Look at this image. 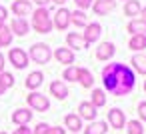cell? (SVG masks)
Segmentation results:
<instances>
[{
	"mask_svg": "<svg viewBox=\"0 0 146 134\" xmlns=\"http://www.w3.org/2000/svg\"><path fill=\"white\" fill-rule=\"evenodd\" d=\"M28 58H30V60H34L36 64H48V62H50V58H52V50H50V46H48V44H44V42H36V44H32V46H30Z\"/></svg>",
	"mask_w": 146,
	"mask_h": 134,
	"instance_id": "obj_3",
	"label": "cell"
},
{
	"mask_svg": "<svg viewBox=\"0 0 146 134\" xmlns=\"http://www.w3.org/2000/svg\"><path fill=\"white\" fill-rule=\"evenodd\" d=\"M114 8H116V0H96V2L92 4V10H94L96 16L110 14Z\"/></svg>",
	"mask_w": 146,
	"mask_h": 134,
	"instance_id": "obj_6",
	"label": "cell"
},
{
	"mask_svg": "<svg viewBox=\"0 0 146 134\" xmlns=\"http://www.w3.org/2000/svg\"><path fill=\"white\" fill-rule=\"evenodd\" d=\"M48 134H64V128H60V126H50Z\"/></svg>",
	"mask_w": 146,
	"mask_h": 134,
	"instance_id": "obj_37",
	"label": "cell"
},
{
	"mask_svg": "<svg viewBox=\"0 0 146 134\" xmlns=\"http://www.w3.org/2000/svg\"><path fill=\"white\" fill-rule=\"evenodd\" d=\"M102 82L104 88L114 94V96H126L134 90L136 84V76L132 72V68H128L126 64L114 62V64H106L102 70Z\"/></svg>",
	"mask_w": 146,
	"mask_h": 134,
	"instance_id": "obj_1",
	"label": "cell"
},
{
	"mask_svg": "<svg viewBox=\"0 0 146 134\" xmlns=\"http://www.w3.org/2000/svg\"><path fill=\"white\" fill-rule=\"evenodd\" d=\"M78 82L84 86V88H90L94 84V78H92V72L86 70V68H80L78 70Z\"/></svg>",
	"mask_w": 146,
	"mask_h": 134,
	"instance_id": "obj_21",
	"label": "cell"
},
{
	"mask_svg": "<svg viewBox=\"0 0 146 134\" xmlns=\"http://www.w3.org/2000/svg\"><path fill=\"white\" fill-rule=\"evenodd\" d=\"M42 82H44V74L40 72V70H34V72H30L28 76H26V88L28 90H36L38 86H42Z\"/></svg>",
	"mask_w": 146,
	"mask_h": 134,
	"instance_id": "obj_16",
	"label": "cell"
},
{
	"mask_svg": "<svg viewBox=\"0 0 146 134\" xmlns=\"http://www.w3.org/2000/svg\"><path fill=\"white\" fill-rule=\"evenodd\" d=\"M32 28L38 34H48L52 30V18L46 8H36L32 12Z\"/></svg>",
	"mask_w": 146,
	"mask_h": 134,
	"instance_id": "obj_2",
	"label": "cell"
},
{
	"mask_svg": "<svg viewBox=\"0 0 146 134\" xmlns=\"http://www.w3.org/2000/svg\"><path fill=\"white\" fill-rule=\"evenodd\" d=\"M48 130H50V126L46 122H40V124H36V128L32 130V134H48Z\"/></svg>",
	"mask_w": 146,
	"mask_h": 134,
	"instance_id": "obj_32",
	"label": "cell"
},
{
	"mask_svg": "<svg viewBox=\"0 0 146 134\" xmlns=\"http://www.w3.org/2000/svg\"><path fill=\"white\" fill-rule=\"evenodd\" d=\"M64 124H66V128H68L70 132L82 130V118H80L78 114H66V116H64Z\"/></svg>",
	"mask_w": 146,
	"mask_h": 134,
	"instance_id": "obj_18",
	"label": "cell"
},
{
	"mask_svg": "<svg viewBox=\"0 0 146 134\" xmlns=\"http://www.w3.org/2000/svg\"><path fill=\"white\" fill-rule=\"evenodd\" d=\"M8 60H10V64L16 68V70H24L26 66H28V52H24L22 48H10V52H8Z\"/></svg>",
	"mask_w": 146,
	"mask_h": 134,
	"instance_id": "obj_5",
	"label": "cell"
},
{
	"mask_svg": "<svg viewBox=\"0 0 146 134\" xmlns=\"http://www.w3.org/2000/svg\"><path fill=\"white\" fill-rule=\"evenodd\" d=\"M132 66L140 72V74H146V56H142V54H136L134 58H132Z\"/></svg>",
	"mask_w": 146,
	"mask_h": 134,
	"instance_id": "obj_28",
	"label": "cell"
},
{
	"mask_svg": "<svg viewBox=\"0 0 146 134\" xmlns=\"http://www.w3.org/2000/svg\"><path fill=\"white\" fill-rule=\"evenodd\" d=\"M70 22L76 26H86V12H82V10L70 12Z\"/></svg>",
	"mask_w": 146,
	"mask_h": 134,
	"instance_id": "obj_26",
	"label": "cell"
},
{
	"mask_svg": "<svg viewBox=\"0 0 146 134\" xmlns=\"http://www.w3.org/2000/svg\"><path fill=\"white\" fill-rule=\"evenodd\" d=\"M94 108H98V106H104L106 104V94L100 90V88H96V90H92V102H90Z\"/></svg>",
	"mask_w": 146,
	"mask_h": 134,
	"instance_id": "obj_25",
	"label": "cell"
},
{
	"mask_svg": "<svg viewBox=\"0 0 146 134\" xmlns=\"http://www.w3.org/2000/svg\"><path fill=\"white\" fill-rule=\"evenodd\" d=\"M6 16H8L6 6H2V4H0V22H4V20H6Z\"/></svg>",
	"mask_w": 146,
	"mask_h": 134,
	"instance_id": "obj_36",
	"label": "cell"
},
{
	"mask_svg": "<svg viewBox=\"0 0 146 134\" xmlns=\"http://www.w3.org/2000/svg\"><path fill=\"white\" fill-rule=\"evenodd\" d=\"M34 2H36V4H38L40 8H46V4L50 2V0H34Z\"/></svg>",
	"mask_w": 146,
	"mask_h": 134,
	"instance_id": "obj_38",
	"label": "cell"
},
{
	"mask_svg": "<svg viewBox=\"0 0 146 134\" xmlns=\"http://www.w3.org/2000/svg\"><path fill=\"white\" fill-rule=\"evenodd\" d=\"M126 2H128V0H126Z\"/></svg>",
	"mask_w": 146,
	"mask_h": 134,
	"instance_id": "obj_45",
	"label": "cell"
},
{
	"mask_svg": "<svg viewBox=\"0 0 146 134\" xmlns=\"http://www.w3.org/2000/svg\"><path fill=\"white\" fill-rule=\"evenodd\" d=\"M30 120H32V110L30 108H16L12 112V122L18 124V126H26Z\"/></svg>",
	"mask_w": 146,
	"mask_h": 134,
	"instance_id": "obj_10",
	"label": "cell"
},
{
	"mask_svg": "<svg viewBox=\"0 0 146 134\" xmlns=\"http://www.w3.org/2000/svg\"><path fill=\"white\" fill-rule=\"evenodd\" d=\"M108 122H110V126L112 128H124L126 126V118H124V112L120 110V108H112L110 112H108Z\"/></svg>",
	"mask_w": 146,
	"mask_h": 134,
	"instance_id": "obj_11",
	"label": "cell"
},
{
	"mask_svg": "<svg viewBox=\"0 0 146 134\" xmlns=\"http://www.w3.org/2000/svg\"><path fill=\"white\" fill-rule=\"evenodd\" d=\"M140 4H138V0H128V2L124 4V14L126 16H138L140 14Z\"/></svg>",
	"mask_w": 146,
	"mask_h": 134,
	"instance_id": "obj_23",
	"label": "cell"
},
{
	"mask_svg": "<svg viewBox=\"0 0 146 134\" xmlns=\"http://www.w3.org/2000/svg\"><path fill=\"white\" fill-rule=\"evenodd\" d=\"M0 134H8V132H0Z\"/></svg>",
	"mask_w": 146,
	"mask_h": 134,
	"instance_id": "obj_43",
	"label": "cell"
},
{
	"mask_svg": "<svg viewBox=\"0 0 146 134\" xmlns=\"http://www.w3.org/2000/svg\"><path fill=\"white\" fill-rule=\"evenodd\" d=\"M12 12L14 16L18 18H24L32 12V4H30V0H14L12 2Z\"/></svg>",
	"mask_w": 146,
	"mask_h": 134,
	"instance_id": "obj_8",
	"label": "cell"
},
{
	"mask_svg": "<svg viewBox=\"0 0 146 134\" xmlns=\"http://www.w3.org/2000/svg\"><path fill=\"white\" fill-rule=\"evenodd\" d=\"M4 62H6V60H4V54L0 52V72H4Z\"/></svg>",
	"mask_w": 146,
	"mask_h": 134,
	"instance_id": "obj_39",
	"label": "cell"
},
{
	"mask_svg": "<svg viewBox=\"0 0 146 134\" xmlns=\"http://www.w3.org/2000/svg\"><path fill=\"white\" fill-rule=\"evenodd\" d=\"M74 2H76V6H78L82 12H84L86 8H90V6H92V0H74Z\"/></svg>",
	"mask_w": 146,
	"mask_h": 134,
	"instance_id": "obj_33",
	"label": "cell"
},
{
	"mask_svg": "<svg viewBox=\"0 0 146 134\" xmlns=\"http://www.w3.org/2000/svg\"><path fill=\"white\" fill-rule=\"evenodd\" d=\"M10 42H12V32H10L8 26H2V28H0V48H2V46H10Z\"/></svg>",
	"mask_w": 146,
	"mask_h": 134,
	"instance_id": "obj_27",
	"label": "cell"
},
{
	"mask_svg": "<svg viewBox=\"0 0 146 134\" xmlns=\"http://www.w3.org/2000/svg\"><path fill=\"white\" fill-rule=\"evenodd\" d=\"M128 46H130L132 50H144V48H146V34L132 36V38H130V42H128Z\"/></svg>",
	"mask_w": 146,
	"mask_h": 134,
	"instance_id": "obj_24",
	"label": "cell"
},
{
	"mask_svg": "<svg viewBox=\"0 0 146 134\" xmlns=\"http://www.w3.org/2000/svg\"><path fill=\"white\" fill-rule=\"evenodd\" d=\"M50 2H56V4H64L66 0H50Z\"/></svg>",
	"mask_w": 146,
	"mask_h": 134,
	"instance_id": "obj_41",
	"label": "cell"
},
{
	"mask_svg": "<svg viewBox=\"0 0 146 134\" xmlns=\"http://www.w3.org/2000/svg\"><path fill=\"white\" fill-rule=\"evenodd\" d=\"M0 84H2L6 90L12 88V86H14V76H12L10 72H6V70H4V72H0Z\"/></svg>",
	"mask_w": 146,
	"mask_h": 134,
	"instance_id": "obj_31",
	"label": "cell"
},
{
	"mask_svg": "<svg viewBox=\"0 0 146 134\" xmlns=\"http://www.w3.org/2000/svg\"><path fill=\"white\" fill-rule=\"evenodd\" d=\"M126 132L128 134H144V128H142V124L138 120H130L126 124Z\"/></svg>",
	"mask_w": 146,
	"mask_h": 134,
	"instance_id": "obj_30",
	"label": "cell"
},
{
	"mask_svg": "<svg viewBox=\"0 0 146 134\" xmlns=\"http://www.w3.org/2000/svg\"><path fill=\"white\" fill-rule=\"evenodd\" d=\"M70 24V10L68 8H58L54 14V26L58 30H66Z\"/></svg>",
	"mask_w": 146,
	"mask_h": 134,
	"instance_id": "obj_9",
	"label": "cell"
},
{
	"mask_svg": "<svg viewBox=\"0 0 146 134\" xmlns=\"http://www.w3.org/2000/svg\"><path fill=\"white\" fill-rule=\"evenodd\" d=\"M50 94L58 100H64L68 96V88L62 80H54V82H50Z\"/></svg>",
	"mask_w": 146,
	"mask_h": 134,
	"instance_id": "obj_17",
	"label": "cell"
},
{
	"mask_svg": "<svg viewBox=\"0 0 146 134\" xmlns=\"http://www.w3.org/2000/svg\"><path fill=\"white\" fill-rule=\"evenodd\" d=\"M144 90H146V82H144Z\"/></svg>",
	"mask_w": 146,
	"mask_h": 134,
	"instance_id": "obj_44",
	"label": "cell"
},
{
	"mask_svg": "<svg viewBox=\"0 0 146 134\" xmlns=\"http://www.w3.org/2000/svg\"><path fill=\"white\" fill-rule=\"evenodd\" d=\"M78 70L80 68H76V66H68L66 70H64V80H68V82H78Z\"/></svg>",
	"mask_w": 146,
	"mask_h": 134,
	"instance_id": "obj_29",
	"label": "cell"
},
{
	"mask_svg": "<svg viewBox=\"0 0 146 134\" xmlns=\"http://www.w3.org/2000/svg\"><path fill=\"white\" fill-rule=\"evenodd\" d=\"M138 116H140V120L146 122V100H142V102L138 104Z\"/></svg>",
	"mask_w": 146,
	"mask_h": 134,
	"instance_id": "obj_34",
	"label": "cell"
},
{
	"mask_svg": "<svg viewBox=\"0 0 146 134\" xmlns=\"http://www.w3.org/2000/svg\"><path fill=\"white\" fill-rule=\"evenodd\" d=\"M54 58H56L60 64L70 66V64L74 62V52H72L70 48H56V50H54Z\"/></svg>",
	"mask_w": 146,
	"mask_h": 134,
	"instance_id": "obj_15",
	"label": "cell"
},
{
	"mask_svg": "<svg viewBox=\"0 0 146 134\" xmlns=\"http://www.w3.org/2000/svg\"><path fill=\"white\" fill-rule=\"evenodd\" d=\"M140 14H142V18H140V20H144V22H146V8H144V10H140Z\"/></svg>",
	"mask_w": 146,
	"mask_h": 134,
	"instance_id": "obj_40",
	"label": "cell"
},
{
	"mask_svg": "<svg viewBox=\"0 0 146 134\" xmlns=\"http://www.w3.org/2000/svg\"><path fill=\"white\" fill-rule=\"evenodd\" d=\"M28 30H30V24H28L24 18H14V20L10 22V32H12V36H14V34H16V36H26Z\"/></svg>",
	"mask_w": 146,
	"mask_h": 134,
	"instance_id": "obj_12",
	"label": "cell"
},
{
	"mask_svg": "<svg viewBox=\"0 0 146 134\" xmlns=\"http://www.w3.org/2000/svg\"><path fill=\"white\" fill-rule=\"evenodd\" d=\"M12 134H32V130H30L28 126H18V128H16Z\"/></svg>",
	"mask_w": 146,
	"mask_h": 134,
	"instance_id": "obj_35",
	"label": "cell"
},
{
	"mask_svg": "<svg viewBox=\"0 0 146 134\" xmlns=\"http://www.w3.org/2000/svg\"><path fill=\"white\" fill-rule=\"evenodd\" d=\"M26 102H28L30 110H36V112H46L50 108V100L40 92H30L26 96Z\"/></svg>",
	"mask_w": 146,
	"mask_h": 134,
	"instance_id": "obj_4",
	"label": "cell"
},
{
	"mask_svg": "<svg viewBox=\"0 0 146 134\" xmlns=\"http://www.w3.org/2000/svg\"><path fill=\"white\" fill-rule=\"evenodd\" d=\"M100 34H102V26L98 22H90V24H86L82 38L86 40V44H90V42H96L100 38Z\"/></svg>",
	"mask_w": 146,
	"mask_h": 134,
	"instance_id": "obj_7",
	"label": "cell"
},
{
	"mask_svg": "<svg viewBox=\"0 0 146 134\" xmlns=\"http://www.w3.org/2000/svg\"><path fill=\"white\" fill-rule=\"evenodd\" d=\"M4 92H6V88H4V86H2V84H0V96H2V94H4Z\"/></svg>",
	"mask_w": 146,
	"mask_h": 134,
	"instance_id": "obj_42",
	"label": "cell"
},
{
	"mask_svg": "<svg viewBox=\"0 0 146 134\" xmlns=\"http://www.w3.org/2000/svg\"><path fill=\"white\" fill-rule=\"evenodd\" d=\"M66 42H68V46L74 48V50H86V48H88L86 40H84L78 32H70V34L66 36Z\"/></svg>",
	"mask_w": 146,
	"mask_h": 134,
	"instance_id": "obj_14",
	"label": "cell"
},
{
	"mask_svg": "<svg viewBox=\"0 0 146 134\" xmlns=\"http://www.w3.org/2000/svg\"><path fill=\"white\" fill-rule=\"evenodd\" d=\"M114 50H116V46H114L112 42H102V44L96 48V58H98V60H110V58L114 56Z\"/></svg>",
	"mask_w": 146,
	"mask_h": 134,
	"instance_id": "obj_13",
	"label": "cell"
},
{
	"mask_svg": "<svg viewBox=\"0 0 146 134\" xmlns=\"http://www.w3.org/2000/svg\"><path fill=\"white\" fill-rule=\"evenodd\" d=\"M128 32H132L134 36L146 34V22L144 20H130L128 22Z\"/></svg>",
	"mask_w": 146,
	"mask_h": 134,
	"instance_id": "obj_20",
	"label": "cell"
},
{
	"mask_svg": "<svg viewBox=\"0 0 146 134\" xmlns=\"http://www.w3.org/2000/svg\"><path fill=\"white\" fill-rule=\"evenodd\" d=\"M78 116L80 118H84V120H94L96 118V108L90 104V102H82L80 106H78Z\"/></svg>",
	"mask_w": 146,
	"mask_h": 134,
	"instance_id": "obj_19",
	"label": "cell"
},
{
	"mask_svg": "<svg viewBox=\"0 0 146 134\" xmlns=\"http://www.w3.org/2000/svg\"><path fill=\"white\" fill-rule=\"evenodd\" d=\"M106 130H108V126H106V122H92L86 130H84V134H106Z\"/></svg>",
	"mask_w": 146,
	"mask_h": 134,
	"instance_id": "obj_22",
	"label": "cell"
}]
</instances>
